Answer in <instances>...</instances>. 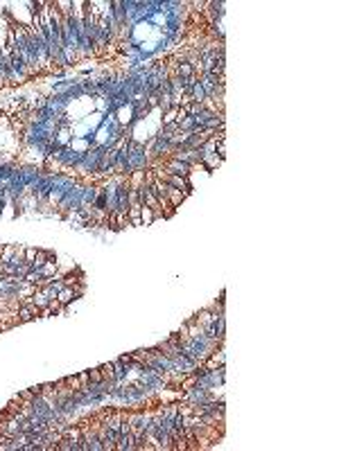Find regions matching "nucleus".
Segmentation results:
<instances>
[{"instance_id":"nucleus-1","label":"nucleus","mask_w":339,"mask_h":451,"mask_svg":"<svg viewBox=\"0 0 339 451\" xmlns=\"http://www.w3.org/2000/svg\"><path fill=\"white\" fill-rule=\"evenodd\" d=\"M149 153H147L145 145L134 138H129V165H127V176H131L134 172H145L149 169Z\"/></svg>"},{"instance_id":"nucleus-2","label":"nucleus","mask_w":339,"mask_h":451,"mask_svg":"<svg viewBox=\"0 0 339 451\" xmlns=\"http://www.w3.org/2000/svg\"><path fill=\"white\" fill-rule=\"evenodd\" d=\"M158 179H161L163 183H167V185H172V187H177V190H181L185 194V197H190L192 194V181L190 179H183V176H177V174H167V172H161V169H152Z\"/></svg>"},{"instance_id":"nucleus-3","label":"nucleus","mask_w":339,"mask_h":451,"mask_svg":"<svg viewBox=\"0 0 339 451\" xmlns=\"http://www.w3.org/2000/svg\"><path fill=\"white\" fill-rule=\"evenodd\" d=\"M41 316V309H39L36 305H32L30 300H25V302H21L18 305V309H16V323H30V321H34V318H39Z\"/></svg>"},{"instance_id":"nucleus-4","label":"nucleus","mask_w":339,"mask_h":451,"mask_svg":"<svg viewBox=\"0 0 339 451\" xmlns=\"http://www.w3.org/2000/svg\"><path fill=\"white\" fill-rule=\"evenodd\" d=\"M165 197H167V201H170V205H172V208H181V203L188 199L181 190H177V187H172V185H167V183H165Z\"/></svg>"},{"instance_id":"nucleus-5","label":"nucleus","mask_w":339,"mask_h":451,"mask_svg":"<svg viewBox=\"0 0 339 451\" xmlns=\"http://www.w3.org/2000/svg\"><path fill=\"white\" fill-rule=\"evenodd\" d=\"M116 451H136V438L134 433H120L116 442Z\"/></svg>"},{"instance_id":"nucleus-6","label":"nucleus","mask_w":339,"mask_h":451,"mask_svg":"<svg viewBox=\"0 0 339 451\" xmlns=\"http://www.w3.org/2000/svg\"><path fill=\"white\" fill-rule=\"evenodd\" d=\"M50 258H52V253H48V250H41L36 248V253H34V260L30 262V269H41V266L48 262Z\"/></svg>"},{"instance_id":"nucleus-7","label":"nucleus","mask_w":339,"mask_h":451,"mask_svg":"<svg viewBox=\"0 0 339 451\" xmlns=\"http://www.w3.org/2000/svg\"><path fill=\"white\" fill-rule=\"evenodd\" d=\"M41 273H43V278H54V276H59V264L50 258L45 264L41 266Z\"/></svg>"},{"instance_id":"nucleus-8","label":"nucleus","mask_w":339,"mask_h":451,"mask_svg":"<svg viewBox=\"0 0 339 451\" xmlns=\"http://www.w3.org/2000/svg\"><path fill=\"white\" fill-rule=\"evenodd\" d=\"M14 250H16V244H9V246L0 248V264H7L11 260V255H14Z\"/></svg>"},{"instance_id":"nucleus-9","label":"nucleus","mask_w":339,"mask_h":451,"mask_svg":"<svg viewBox=\"0 0 339 451\" xmlns=\"http://www.w3.org/2000/svg\"><path fill=\"white\" fill-rule=\"evenodd\" d=\"M88 377H90V381H95V384H100V381L104 379V377H102L100 365H98V368H90V370H88Z\"/></svg>"},{"instance_id":"nucleus-10","label":"nucleus","mask_w":339,"mask_h":451,"mask_svg":"<svg viewBox=\"0 0 339 451\" xmlns=\"http://www.w3.org/2000/svg\"><path fill=\"white\" fill-rule=\"evenodd\" d=\"M100 370H102V377H104V379H113V363H102Z\"/></svg>"},{"instance_id":"nucleus-11","label":"nucleus","mask_w":339,"mask_h":451,"mask_svg":"<svg viewBox=\"0 0 339 451\" xmlns=\"http://www.w3.org/2000/svg\"><path fill=\"white\" fill-rule=\"evenodd\" d=\"M77 377H79V381H82V386H84V384H88V381H90V377H88V370H84V372H79Z\"/></svg>"},{"instance_id":"nucleus-12","label":"nucleus","mask_w":339,"mask_h":451,"mask_svg":"<svg viewBox=\"0 0 339 451\" xmlns=\"http://www.w3.org/2000/svg\"><path fill=\"white\" fill-rule=\"evenodd\" d=\"M0 248H3V246H0Z\"/></svg>"}]
</instances>
